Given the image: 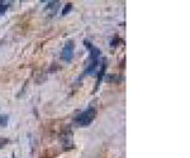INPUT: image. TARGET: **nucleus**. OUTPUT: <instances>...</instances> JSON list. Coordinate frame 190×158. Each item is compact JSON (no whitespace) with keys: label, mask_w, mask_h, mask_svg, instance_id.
Returning <instances> with one entry per match:
<instances>
[{"label":"nucleus","mask_w":190,"mask_h":158,"mask_svg":"<svg viewBox=\"0 0 190 158\" xmlns=\"http://www.w3.org/2000/svg\"><path fill=\"white\" fill-rule=\"evenodd\" d=\"M95 114H97L95 109H93V107H89V109H86L85 111H82L81 114H79V115L76 116L75 123L77 124V125H80V127H88V125H90V124H91V121L94 120Z\"/></svg>","instance_id":"obj_1"},{"label":"nucleus","mask_w":190,"mask_h":158,"mask_svg":"<svg viewBox=\"0 0 190 158\" xmlns=\"http://www.w3.org/2000/svg\"><path fill=\"white\" fill-rule=\"evenodd\" d=\"M74 48H75V44H74L72 40H67L66 44L64 46L62 53H61V58L64 61H66V62L71 61V58L74 56Z\"/></svg>","instance_id":"obj_2"},{"label":"nucleus","mask_w":190,"mask_h":158,"mask_svg":"<svg viewBox=\"0 0 190 158\" xmlns=\"http://www.w3.org/2000/svg\"><path fill=\"white\" fill-rule=\"evenodd\" d=\"M89 49L91 51V57H90V58H91L93 61H98V57L100 56V51H99L97 47H94V46H91Z\"/></svg>","instance_id":"obj_3"},{"label":"nucleus","mask_w":190,"mask_h":158,"mask_svg":"<svg viewBox=\"0 0 190 158\" xmlns=\"http://www.w3.org/2000/svg\"><path fill=\"white\" fill-rule=\"evenodd\" d=\"M105 68H107V66L104 65V66H103V67H101V70L99 71V73H98V82H97V89L99 87V85H100V82L103 81V79H104V73H105ZM97 89H95V90H97Z\"/></svg>","instance_id":"obj_4"},{"label":"nucleus","mask_w":190,"mask_h":158,"mask_svg":"<svg viewBox=\"0 0 190 158\" xmlns=\"http://www.w3.org/2000/svg\"><path fill=\"white\" fill-rule=\"evenodd\" d=\"M97 65H98V61H93V63H91V65L89 66V67H88V68H86V70H85V72H84V73H85V75H89V73H93V72H94V70H95V68H97Z\"/></svg>","instance_id":"obj_5"},{"label":"nucleus","mask_w":190,"mask_h":158,"mask_svg":"<svg viewBox=\"0 0 190 158\" xmlns=\"http://www.w3.org/2000/svg\"><path fill=\"white\" fill-rule=\"evenodd\" d=\"M8 124V115H0V125L6 127Z\"/></svg>","instance_id":"obj_6"},{"label":"nucleus","mask_w":190,"mask_h":158,"mask_svg":"<svg viewBox=\"0 0 190 158\" xmlns=\"http://www.w3.org/2000/svg\"><path fill=\"white\" fill-rule=\"evenodd\" d=\"M71 8H72V4H70V3H68V4H66V6H65V9L62 10V15H66L68 12H70L71 10Z\"/></svg>","instance_id":"obj_7"},{"label":"nucleus","mask_w":190,"mask_h":158,"mask_svg":"<svg viewBox=\"0 0 190 158\" xmlns=\"http://www.w3.org/2000/svg\"><path fill=\"white\" fill-rule=\"evenodd\" d=\"M8 143H9V139H6V138H0V148H3V147L6 146Z\"/></svg>","instance_id":"obj_8"},{"label":"nucleus","mask_w":190,"mask_h":158,"mask_svg":"<svg viewBox=\"0 0 190 158\" xmlns=\"http://www.w3.org/2000/svg\"><path fill=\"white\" fill-rule=\"evenodd\" d=\"M8 8V4L6 3H0V14H3Z\"/></svg>","instance_id":"obj_9"}]
</instances>
